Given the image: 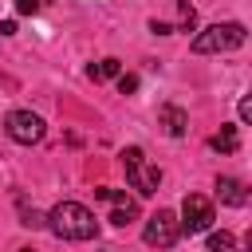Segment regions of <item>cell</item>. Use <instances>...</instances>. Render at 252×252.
Returning <instances> with one entry per match:
<instances>
[{"label":"cell","instance_id":"1","mask_svg":"<svg viewBox=\"0 0 252 252\" xmlns=\"http://www.w3.org/2000/svg\"><path fill=\"white\" fill-rule=\"evenodd\" d=\"M47 228L59 236V240H94L98 236V220L87 205L79 201H59L51 213H47Z\"/></svg>","mask_w":252,"mask_h":252},{"label":"cell","instance_id":"2","mask_svg":"<svg viewBox=\"0 0 252 252\" xmlns=\"http://www.w3.org/2000/svg\"><path fill=\"white\" fill-rule=\"evenodd\" d=\"M248 39V28L240 20H220V24H209L205 32L193 35V55H224V51H236L240 43Z\"/></svg>","mask_w":252,"mask_h":252},{"label":"cell","instance_id":"3","mask_svg":"<svg viewBox=\"0 0 252 252\" xmlns=\"http://www.w3.org/2000/svg\"><path fill=\"white\" fill-rule=\"evenodd\" d=\"M118 158H122L126 181H130L142 197H154V193H158V185H161V169H158V165H146V154H142L138 146H126Z\"/></svg>","mask_w":252,"mask_h":252},{"label":"cell","instance_id":"4","mask_svg":"<svg viewBox=\"0 0 252 252\" xmlns=\"http://www.w3.org/2000/svg\"><path fill=\"white\" fill-rule=\"evenodd\" d=\"M4 134H8L16 146H35V142H43L47 126H43V118L32 114V110H8V118H4Z\"/></svg>","mask_w":252,"mask_h":252},{"label":"cell","instance_id":"5","mask_svg":"<svg viewBox=\"0 0 252 252\" xmlns=\"http://www.w3.org/2000/svg\"><path fill=\"white\" fill-rule=\"evenodd\" d=\"M177 236H181V220H177V213H169V209H158V213L146 220V228H142V240H146L150 248H173Z\"/></svg>","mask_w":252,"mask_h":252},{"label":"cell","instance_id":"6","mask_svg":"<svg viewBox=\"0 0 252 252\" xmlns=\"http://www.w3.org/2000/svg\"><path fill=\"white\" fill-rule=\"evenodd\" d=\"M213 228V205L201 193H189L181 201V232H205Z\"/></svg>","mask_w":252,"mask_h":252},{"label":"cell","instance_id":"7","mask_svg":"<svg viewBox=\"0 0 252 252\" xmlns=\"http://www.w3.org/2000/svg\"><path fill=\"white\" fill-rule=\"evenodd\" d=\"M217 201L228 205V209H244L252 201V189L240 177H217Z\"/></svg>","mask_w":252,"mask_h":252},{"label":"cell","instance_id":"8","mask_svg":"<svg viewBox=\"0 0 252 252\" xmlns=\"http://www.w3.org/2000/svg\"><path fill=\"white\" fill-rule=\"evenodd\" d=\"M158 122L165 126L169 138H185V134H189V114H185L181 106H173V102H165V106L158 110Z\"/></svg>","mask_w":252,"mask_h":252},{"label":"cell","instance_id":"9","mask_svg":"<svg viewBox=\"0 0 252 252\" xmlns=\"http://www.w3.org/2000/svg\"><path fill=\"white\" fill-rule=\"evenodd\" d=\"M118 75H122V63L114 55H106V59H98V63L87 67V79H94V83H106V79H118Z\"/></svg>","mask_w":252,"mask_h":252},{"label":"cell","instance_id":"10","mask_svg":"<svg viewBox=\"0 0 252 252\" xmlns=\"http://www.w3.org/2000/svg\"><path fill=\"white\" fill-rule=\"evenodd\" d=\"M209 146H213L217 154H236V146H240V134H236V126H220V130L209 138Z\"/></svg>","mask_w":252,"mask_h":252},{"label":"cell","instance_id":"11","mask_svg":"<svg viewBox=\"0 0 252 252\" xmlns=\"http://www.w3.org/2000/svg\"><path fill=\"white\" fill-rule=\"evenodd\" d=\"M134 217H138V205H134V201H122V205H114V213H110V224L126 228V224H130Z\"/></svg>","mask_w":252,"mask_h":252},{"label":"cell","instance_id":"12","mask_svg":"<svg viewBox=\"0 0 252 252\" xmlns=\"http://www.w3.org/2000/svg\"><path fill=\"white\" fill-rule=\"evenodd\" d=\"M193 28H197V12H193V4L181 0V4H177V28H173V32H193Z\"/></svg>","mask_w":252,"mask_h":252},{"label":"cell","instance_id":"13","mask_svg":"<svg viewBox=\"0 0 252 252\" xmlns=\"http://www.w3.org/2000/svg\"><path fill=\"white\" fill-rule=\"evenodd\" d=\"M209 252H232V232H224V228L213 232L209 236Z\"/></svg>","mask_w":252,"mask_h":252},{"label":"cell","instance_id":"14","mask_svg":"<svg viewBox=\"0 0 252 252\" xmlns=\"http://www.w3.org/2000/svg\"><path fill=\"white\" fill-rule=\"evenodd\" d=\"M20 224H28V228H47V217L35 213V209H24V220H20Z\"/></svg>","mask_w":252,"mask_h":252},{"label":"cell","instance_id":"15","mask_svg":"<svg viewBox=\"0 0 252 252\" xmlns=\"http://www.w3.org/2000/svg\"><path fill=\"white\" fill-rule=\"evenodd\" d=\"M236 114H240V122H244V126H252V94H244V98L236 102Z\"/></svg>","mask_w":252,"mask_h":252},{"label":"cell","instance_id":"16","mask_svg":"<svg viewBox=\"0 0 252 252\" xmlns=\"http://www.w3.org/2000/svg\"><path fill=\"white\" fill-rule=\"evenodd\" d=\"M118 91L122 94H134L138 91V75H118Z\"/></svg>","mask_w":252,"mask_h":252},{"label":"cell","instance_id":"17","mask_svg":"<svg viewBox=\"0 0 252 252\" xmlns=\"http://www.w3.org/2000/svg\"><path fill=\"white\" fill-rule=\"evenodd\" d=\"M16 12L20 16H35L39 12V0H16Z\"/></svg>","mask_w":252,"mask_h":252},{"label":"cell","instance_id":"18","mask_svg":"<svg viewBox=\"0 0 252 252\" xmlns=\"http://www.w3.org/2000/svg\"><path fill=\"white\" fill-rule=\"evenodd\" d=\"M150 32H154V35H173V24H165V20H150Z\"/></svg>","mask_w":252,"mask_h":252},{"label":"cell","instance_id":"19","mask_svg":"<svg viewBox=\"0 0 252 252\" xmlns=\"http://www.w3.org/2000/svg\"><path fill=\"white\" fill-rule=\"evenodd\" d=\"M0 35H16V20H0Z\"/></svg>","mask_w":252,"mask_h":252},{"label":"cell","instance_id":"20","mask_svg":"<svg viewBox=\"0 0 252 252\" xmlns=\"http://www.w3.org/2000/svg\"><path fill=\"white\" fill-rule=\"evenodd\" d=\"M244 252H252V232H248V236H244Z\"/></svg>","mask_w":252,"mask_h":252},{"label":"cell","instance_id":"21","mask_svg":"<svg viewBox=\"0 0 252 252\" xmlns=\"http://www.w3.org/2000/svg\"><path fill=\"white\" fill-rule=\"evenodd\" d=\"M20 252H35V248H20Z\"/></svg>","mask_w":252,"mask_h":252}]
</instances>
